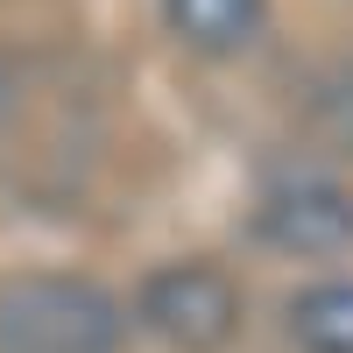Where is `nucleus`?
Masks as SVG:
<instances>
[{
  "instance_id": "5",
  "label": "nucleus",
  "mask_w": 353,
  "mask_h": 353,
  "mask_svg": "<svg viewBox=\"0 0 353 353\" xmlns=\"http://www.w3.org/2000/svg\"><path fill=\"white\" fill-rule=\"evenodd\" d=\"M290 332L304 353H353V276L311 283L290 297Z\"/></svg>"
},
{
  "instance_id": "4",
  "label": "nucleus",
  "mask_w": 353,
  "mask_h": 353,
  "mask_svg": "<svg viewBox=\"0 0 353 353\" xmlns=\"http://www.w3.org/2000/svg\"><path fill=\"white\" fill-rule=\"evenodd\" d=\"M261 21H269V0H163V28L198 57H241Z\"/></svg>"
},
{
  "instance_id": "1",
  "label": "nucleus",
  "mask_w": 353,
  "mask_h": 353,
  "mask_svg": "<svg viewBox=\"0 0 353 353\" xmlns=\"http://www.w3.org/2000/svg\"><path fill=\"white\" fill-rule=\"evenodd\" d=\"M128 311L85 276H8L0 283V353H121Z\"/></svg>"
},
{
  "instance_id": "2",
  "label": "nucleus",
  "mask_w": 353,
  "mask_h": 353,
  "mask_svg": "<svg viewBox=\"0 0 353 353\" xmlns=\"http://www.w3.org/2000/svg\"><path fill=\"white\" fill-rule=\"evenodd\" d=\"M134 318L176 353H219L241 332V283L219 261H163L156 276H141Z\"/></svg>"
},
{
  "instance_id": "6",
  "label": "nucleus",
  "mask_w": 353,
  "mask_h": 353,
  "mask_svg": "<svg viewBox=\"0 0 353 353\" xmlns=\"http://www.w3.org/2000/svg\"><path fill=\"white\" fill-rule=\"evenodd\" d=\"M304 134L325 141L332 156H353V57H339V64L311 71L304 78Z\"/></svg>"
},
{
  "instance_id": "3",
  "label": "nucleus",
  "mask_w": 353,
  "mask_h": 353,
  "mask_svg": "<svg viewBox=\"0 0 353 353\" xmlns=\"http://www.w3.org/2000/svg\"><path fill=\"white\" fill-rule=\"evenodd\" d=\"M254 241L276 248V254H304V261H325V254H353V191L325 170H283L269 176V191L254 198Z\"/></svg>"
}]
</instances>
